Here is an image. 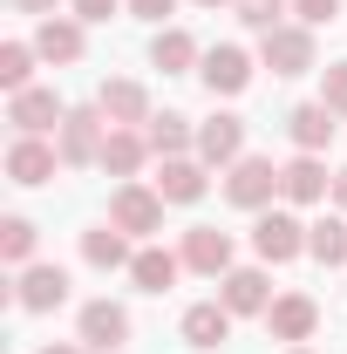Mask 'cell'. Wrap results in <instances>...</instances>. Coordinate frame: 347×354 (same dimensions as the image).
Segmentation results:
<instances>
[{"label": "cell", "mask_w": 347, "mask_h": 354, "mask_svg": "<svg viewBox=\"0 0 347 354\" xmlns=\"http://www.w3.org/2000/svg\"><path fill=\"white\" fill-rule=\"evenodd\" d=\"M82 259L88 266H102V272H116V266H130V239L116 232V225H95V232H82Z\"/></svg>", "instance_id": "cell-20"}, {"label": "cell", "mask_w": 347, "mask_h": 354, "mask_svg": "<svg viewBox=\"0 0 347 354\" xmlns=\"http://www.w3.org/2000/svg\"><path fill=\"white\" fill-rule=\"evenodd\" d=\"M286 354H313V348H286Z\"/></svg>", "instance_id": "cell-38"}, {"label": "cell", "mask_w": 347, "mask_h": 354, "mask_svg": "<svg viewBox=\"0 0 347 354\" xmlns=\"http://www.w3.org/2000/svg\"><path fill=\"white\" fill-rule=\"evenodd\" d=\"M184 266L191 272H232V239L218 225H191L184 232Z\"/></svg>", "instance_id": "cell-11"}, {"label": "cell", "mask_w": 347, "mask_h": 354, "mask_svg": "<svg viewBox=\"0 0 347 354\" xmlns=\"http://www.w3.org/2000/svg\"><path fill=\"white\" fill-rule=\"evenodd\" d=\"M225 307H232V313H265V307H272V293H265V272H259V266L225 272Z\"/></svg>", "instance_id": "cell-18"}, {"label": "cell", "mask_w": 347, "mask_h": 354, "mask_svg": "<svg viewBox=\"0 0 347 354\" xmlns=\"http://www.w3.org/2000/svg\"><path fill=\"white\" fill-rule=\"evenodd\" d=\"M293 7H300V21H306V28H327V21L341 14V0H293Z\"/></svg>", "instance_id": "cell-31"}, {"label": "cell", "mask_w": 347, "mask_h": 354, "mask_svg": "<svg viewBox=\"0 0 347 354\" xmlns=\"http://www.w3.org/2000/svg\"><path fill=\"white\" fill-rule=\"evenodd\" d=\"M198 75H205L212 95H238V88L252 82V55H245V48H232V41H218L212 55H205V68H198Z\"/></svg>", "instance_id": "cell-6"}, {"label": "cell", "mask_w": 347, "mask_h": 354, "mask_svg": "<svg viewBox=\"0 0 347 354\" xmlns=\"http://www.w3.org/2000/svg\"><path fill=\"white\" fill-rule=\"evenodd\" d=\"M252 245H259V259L286 266V259H300V252H306V225L293 218V212H265V218L252 225Z\"/></svg>", "instance_id": "cell-1"}, {"label": "cell", "mask_w": 347, "mask_h": 354, "mask_svg": "<svg viewBox=\"0 0 347 354\" xmlns=\"http://www.w3.org/2000/svg\"><path fill=\"white\" fill-rule=\"evenodd\" d=\"M41 354H82V348H41Z\"/></svg>", "instance_id": "cell-36"}, {"label": "cell", "mask_w": 347, "mask_h": 354, "mask_svg": "<svg viewBox=\"0 0 347 354\" xmlns=\"http://www.w3.org/2000/svg\"><path fill=\"white\" fill-rule=\"evenodd\" d=\"M150 150H157V157H184V150H191V123H184V116H177V109H164V116H150Z\"/></svg>", "instance_id": "cell-26"}, {"label": "cell", "mask_w": 347, "mask_h": 354, "mask_svg": "<svg viewBox=\"0 0 347 354\" xmlns=\"http://www.w3.org/2000/svg\"><path fill=\"white\" fill-rule=\"evenodd\" d=\"M265 68L272 75H306L313 68V35L306 28H272L265 35Z\"/></svg>", "instance_id": "cell-8"}, {"label": "cell", "mask_w": 347, "mask_h": 354, "mask_svg": "<svg viewBox=\"0 0 347 354\" xmlns=\"http://www.w3.org/2000/svg\"><path fill=\"white\" fill-rule=\"evenodd\" d=\"M334 198H341V205H347V171H341V177H334Z\"/></svg>", "instance_id": "cell-35"}, {"label": "cell", "mask_w": 347, "mask_h": 354, "mask_svg": "<svg viewBox=\"0 0 347 354\" xmlns=\"http://www.w3.org/2000/svg\"><path fill=\"white\" fill-rule=\"evenodd\" d=\"M62 116H68V109L55 102V88H21V95L7 102V123H14L21 136H41L48 123H62Z\"/></svg>", "instance_id": "cell-9"}, {"label": "cell", "mask_w": 347, "mask_h": 354, "mask_svg": "<svg viewBox=\"0 0 347 354\" xmlns=\"http://www.w3.org/2000/svg\"><path fill=\"white\" fill-rule=\"evenodd\" d=\"M272 191H279V171H272L265 157H238L232 177H225V198H232V205H245V212L272 205Z\"/></svg>", "instance_id": "cell-3"}, {"label": "cell", "mask_w": 347, "mask_h": 354, "mask_svg": "<svg viewBox=\"0 0 347 354\" xmlns=\"http://www.w3.org/2000/svg\"><path fill=\"white\" fill-rule=\"evenodd\" d=\"M95 109L109 116V130H130V123H150V95H143V82H102Z\"/></svg>", "instance_id": "cell-10"}, {"label": "cell", "mask_w": 347, "mask_h": 354, "mask_svg": "<svg viewBox=\"0 0 347 354\" xmlns=\"http://www.w3.org/2000/svg\"><path fill=\"white\" fill-rule=\"evenodd\" d=\"M123 0H75V21H109Z\"/></svg>", "instance_id": "cell-32"}, {"label": "cell", "mask_w": 347, "mask_h": 354, "mask_svg": "<svg viewBox=\"0 0 347 354\" xmlns=\"http://www.w3.org/2000/svg\"><path fill=\"white\" fill-rule=\"evenodd\" d=\"M225 334H232V307L205 300V307H191V313H184V341H191V348H218Z\"/></svg>", "instance_id": "cell-22"}, {"label": "cell", "mask_w": 347, "mask_h": 354, "mask_svg": "<svg viewBox=\"0 0 347 354\" xmlns=\"http://www.w3.org/2000/svg\"><path fill=\"white\" fill-rule=\"evenodd\" d=\"M102 109H68L62 116V164H102Z\"/></svg>", "instance_id": "cell-2"}, {"label": "cell", "mask_w": 347, "mask_h": 354, "mask_svg": "<svg viewBox=\"0 0 347 354\" xmlns=\"http://www.w3.org/2000/svg\"><path fill=\"white\" fill-rule=\"evenodd\" d=\"M279 7H286V0H232V14H238L252 35H272V28H279Z\"/></svg>", "instance_id": "cell-28"}, {"label": "cell", "mask_w": 347, "mask_h": 354, "mask_svg": "<svg viewBox=\"0 0 347 354\" xmlns=\"http://www.w3.org/2000/svg\"><path fill=\"white\" fill-rule=\"evenodd\" d=\"M286 130H293V143H300L306 157H320V150L334 143V109H327V102H300V109L286 116Z\"/></svg>", "instance_id": "cell-13"}, {"label": "cell", "mask_w": 347, "mask_h": 354, "mask_svg": "<svg viewBox=\"0 0 347 354\" xmlns=\"http://www.w3.org/2000/svg\"><path fill=\"white\" fill-rule=\"evenodd\" d=\"M35 48H41L48 62H82V28L62 21V14H48L41 28H35Z\"/></svg>", "instance_id": "cell-21"}, {"label": "cell", "mask_w": 347, "mask_h": 354, "mask_svg": "<svg viewBox=\"0 0 347 354\" xmlns=\"http://www.w3.org/2000/svg\"><path fill=\"white\" fill-rule=\"evenodd\" d=\"M28 252H35V225H28V218H7V225H0V259L21 266Z\"/></svg>", "instance_id": "cell-29"}, {"label": "cell", "mask_w": 347, "mask_h": 354, "mask_svg": "<svg viewBox=\"0 0 347 354\" xmlns=\"http://www.w3.org/2000/svg\"><path fill=\"white\" fill-rule=\"evenodd\" d=\"M313 320H320V307H313L306 293H286V300H272V307H265L272 341H306V334H313Z\"/></svg>", "instance_id": "cell-12"}, {"label": "cell", "mask_w": 347, "mask_h": 354, "mask_svg": "<svg viewBox=\"0 0 347 354\" xmlns=\"http://www.w3.org/2000/svg\"><path fill=\"white\" fill-rule=\"evenodd\" d=\"M198 7H225V0H198Z\"/></svg>", "instance_id": "cell-37"}, {"label": "cell", "mask_w": 347, "mask_h": 354, "mask_svg": "<svg viewBox=\"0 0 347 354\" xmlns=\"http://www.w3.org/2000/svg\"><path fill=\"white\" fill-rule=\"evenodd\" d=\"M177 0H130V14H143V21H164Z\"/></svg>", "instance_id": "cell-33"}, {"label": "cell", "mask_w": 347, "mask_h": 354, "mask_svg": "<svg viewBox=\"0 0 347 354\" xmlns=\"http://www.w3.org/2000/svg\"><path fill=\"white\" fill-rule=\"evenodd\" d=\"M143 157H150V136L109 130V143H102V171H109V177H136V171H143Z\"/></svg>", "instance_id": "cell-19"}, {"label": "cell", "mask_w": 347, "mask_h": 354, "mask_svg": "<svg viewBox=\"0 0 347 354\" xmlns=\"http://www.w3.org/2000/svg\"><path fill=\"white\" fill-rule=\"evenodd\" d=\"M109 225H116V232H157V225H164V198L143 191V184H116V198H109Z\"/></svg>", "instance_id": "cell-4"}, {"label": "cell", "mask_w": 347, "mask_h": 354, "mask_svg": "<svg viewBox=\"0 0 347 354\" xmlns=\"http://www.w3.org/2000/svg\"><path fill=\"white\" fill-rule=\"evenodd\" d=\"M28 62H35V48H28V41H7V48H0V88H7V95L28 88Z\"/></svg>", "instance_id": "cell-27"}, {"label": "cell", "mask_w": 347, "mask_h": 354, "mask_svg": "<svg viewBox=\"0 0 347 354\" xmlns=\"http://www.w3.org/2000/svg\"><path fill=\"white\" fill-rule=\"evenodd\" d=\"M7 177H14V184H48V177H55V150H48L41 136H14Z\"/></svg>", "instance_id": "cell-14"}, {"label": "cell", "mask_w": 347, "mask_h": 354, "mask_svg": "<svg viewBox=\"0 0 347 354\" xmlns=\"http://www.w3.org/2000/svg\"><path fill=\"white\" fill-rule=\"evenodd\" d=\"M198 150H205V164H238V150H245V123H238V116H212V123H198Z\"/></svg>", "instance_id": "cell-16"}, {"label": "cell", "mask_w": 347, "mask_h": 354, "mask_svg": "<svg viewBox=\"0 0 347 354\" xmlns=\"http://www.w3.org/2000/svg\"><path fill=\"white\" fill-rule=\"evenodd\" d=\"M62 300H68V272L62 266H28L21 286H14V307H28V313H48V307H62Z\"/></svg>", "instance_id": "cell-7"}, {"label": "cell", "mask_w": 347, "mask_h": 354, "mask_svg": "<svg viewBox=\"0 0 347 354\" xmlns=\"http://www.w3.org/2000/svg\"><path fill=\"white\" fill-rule=\"evenodd\" d=\"M21 14H55V0H14Z\"/></svg>", "instance_id": "cell-34"}, {"label": "cell", "mask_w": 347, "mask_h": 354, "mask_svg": "<svg viewBox=\"0 0 347 354\" xmlns=\"http://www.w3.org/2000/svg\"><path fill=\"white\" fill-rule=\"evenodd\" d=\"M150 62H157V68H164V75H184V68H191V62H198V41H191V35H184V28H164V35H157V41H150Z\"/></svg>", "instance_id": "cell-24"}, {"label": "cell", "mask_w": 347, "mask_h": 354, "mask_svg": "<svg viewBox=\"0 0 347 354\" xmlns=\"http://www.w3.org/2000/svg\"><path fill=\"white\" fill-rule=\"evenodd\" d=\"M320 102H327L334 116H347V62H334V68H327V82H320Z\"/></svg>", "instance_id": "cell-30"}, {"label": "cell", "mask_w": 347, "mask_h": 354, "mask_svg": "<svg viewBox=\"0 0 347 354\" xmlns=\"http://www.w3.org/2000/svg\"><path fill=\"white\" fill-rule=\"evenodd\" d=\"M177 266H184L177 252H157V245H150V252H136V259H130V279L143 286V293H171V286H177Z\"/></svg>", "instance_id": "cell-23"}, {"label": "cell", "mask_w": 347, "mask_h": 354, "mask_svg": "<svg viewBox=\"0 0 347 354\" xmlns=\"http://www.w3.org/2000/svg\"><path fill=\"white\" fill-rule=\"evenodd\" d=\"M279 191H286L293 205H320V198H327V164L300 150V157H293V164L279 171Z\"/></svg>", "instance_id": "cell-17"}, {"label": "cell", "mask_w": 347, "mask_h": 354, "mask_svg": "<svg viewBox=\"0 0 347 354\" xmlns=\"http://www.w3.org/2000/svg\"><path fill=\"white\" fill-rule=\"evenodd\" d=\"M306 252H313L320 266H347V225H341V218L306 225Z\"/></svg>", "instance_id": "cell-25"}, {"label": "cell", "mask_w": 347, "mask_h": 354, "mask_svg": "<svg viewBox=\"0 0 347 354\" xmlns=\"http://www.w3.org/2000/svg\"><path fill=\"white\" fill-rule=\"evenodd\" d=\"M157 198H164V205H198V198H205V164H191V157H164Z\"/></svg>", "instance_id": "cell-15"}, {"label": "cell", "mask_w": 347, "mask_h": 354, "mask_svg": "<svg viewBox=\"0 0 347 354\" xmlns=\"http://www.w3.org/2000/svg\"><path fill=\"white\" fill-rule=\"evenodd\" d=\"M123 341H130V313L116 307V300H88L82 307V348L109 354V348H123Z\"/></svg>", "instance_id": "cell-5"}]
</instances>
